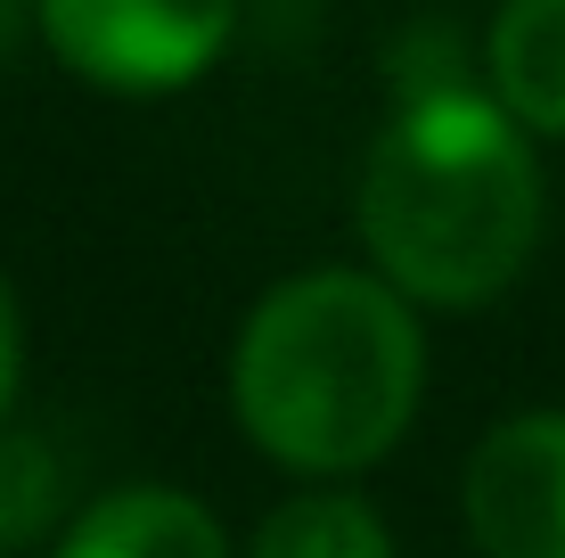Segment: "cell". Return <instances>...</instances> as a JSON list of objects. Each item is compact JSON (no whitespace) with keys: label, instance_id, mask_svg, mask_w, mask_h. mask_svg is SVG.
<instances>
[{"label":"cell","instance_id":"3","mask_svg":"<svg viewBox=\"0 0 565 558\" xmlns=\"http://www.w3.org/2000/svg\"><path fill=\"white\" fill-rule=\"evenodd\" d=\"M50 42L124 91L189 83L238 25V0H42Z\"/></svg>","mask_w":565,"mask_h":558},{"label":"cell","instance_id":"8","mask_svg":"<svg viewBox=\"0 0 565 558\" xmlns=\"http://www.w3.org/2000/svg\"><path fill=\"white\" fill-rule=\"evenodd\" d=\"M57 502V460L42 452V435H0V558H17L33 534L50 526Z\"/></svg>","mask_w":565,"mask_h":558},{"label":"cell","instance_id":"1","mask_svg":"<svg viewBox=\"0 0 565 558\" xmlns=\"http://www.w3.org/2000/svg\"><path fill=\"white\" fill-rule=\"evenodd\" d=\"M426 345L411 304L369 272H296L246 313L230 394L287 468H369L418 402Z\"/></svg>","mask_w":565,"mask_h":558},{"label":"cell","instance_id":"9","mask_svg":"<svg viewBox=\"0 0 565 558\" xmlns=\"http://www.w3.org/2000/svg\"><path fill=\"white\" fill-rule=\"evenodd\" d=\"M9 387H17V296L0 280V402H9Z\"/></svg>","mask_w":565,"mask_h":558},{"label":"cell","instance_id":"7","mask_svg":"<svg viewBox=\"0 0 565 558\" xmlns=\"http://www.w3.org/2000/svg\"><path fill=\"white\" fill-rule=\"evenodd\" d=\"M255 558H394V543L361 493H296L263 517Z\"/></svg>","mask_w":565,"mask_h":558},{"label":"cell","instance_id":"4","mask_svg":"<svg viewBox=\"0 0 565 558\" xmlns=\"http://www.w3.org/2000/svg\"><path fill=\"white\" fill-rule=\"evenodd\" d=\"M467 526L492 558H565V411L500 419L476 444Z\"/></svg>","mask_w":565,"mask_h":558},{"label":"cell","instance_id":"2","mask_svg":"<svg viewBox=\"0 0 565 558\" xmlns=\"http://www.w3.org/2000/svg\"><path fill=\"white\" fill-rule=\"evenodd\" d=\"M541 230V172L500 99L418 91L361 165V239L385 280L435 304L509 287Z\"/></svg>","mask_w":565,"mask_h":558},{"label":"cell","instance_id":"6","mask_svg":"<svg viewBox=\"0 0 565 558\" xmlns=\"http://www.w3.org/2000/svg\"><path fill=\"white\" fill-rule=\"evenodd\" d=\"M492 91L516 124L565 140V0H509L492 17Z\"/></svg>","mask_w":565,"mask_h":558},{"label":"cell","instance_id":"5","mask_svg":"<svg viewBox=\"0 0 565 558\" xmlns=\"http://www.w3.org/2000/svg\"><path fill=\"white\" fill-rule=\"evenodd\" d=\"M57 558H230V543L205 502H189L172 485H131L74 517Z\"/></svg>","mask_w":565,"mask_h":558}]
</instances>
